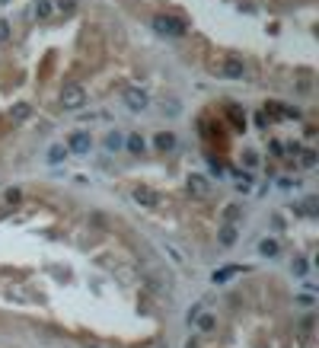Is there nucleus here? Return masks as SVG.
<instances>
[{
  "label": "nucleus",
  "mask_w": 319,
  "mask_h": 348,
  "mask_svg": "<svg viewBox=\"0 0 319 348\" xmlns=\"http://www.w3.org/2000/svg\"><path fill=\"white\" fill-rule=\"evenodd\" d=\"M188 192H192L195 198H205V195L211 192V186H208V179H205V176L192 173V176H188Z\"/></svg>",
  "instance_id": "0eeeda50"
},
{
  "label": "nucleus",
  "mask_w": 319,
  "mask_h": 348,
  "mask_svg": "<svg viewBox=\"0 0 319 348\" xmlns=\"http://www.w3.org/2000/svg\"><path fill=\"white\" fill-rule=\"evenodd\" d=\"M3 201H6V204H19V201H23V192H19L16 186L3 189Z\"/></svg>",
  "instance_id": "a211bd4d"
},
{
  "label": "nucleus",
  "mask_w": 319,
  "mask_h": 348,
  "mask_svg": "<svg viewBox=\"0 0 319 348\" xmlns=\"http://www.w3.org/2000/svg\"><path fill=\"white\" fill-rule=\"evenodd\" d=\"M32 10H35L38 19H48L51 13H54V0H35V3H32Z\"/></svg>",
  "instance_id": "f8f14e48"
},
{
  "label": "nucleus",
  "mask_w": 319,
  "mask_h": 348,
  "mask_svg": "<svg viewBox=\"0 0 319 348\" xmlns=\"http://www.w3.org/2000/svg\"><path fill=\"white\" fill-rule=\"evenodd\" d=\"M163 112L166 115H179L182 109H179V99H163Z\"/></svg>",
  "instance_id": "aec40b11"
},
{
  "label": "nucleus",
  "mask_w": 319,
  "mask_h": 348,
  "mask_svg": "<svg viewBox=\"0 0 319 348\" xmlns=\"http://www.w3.org/2000/svg\"><path fill=\"white\" fill-rule=\"evenodd\" d=\"M243 163H246V166H255V163H259V156H255L252 150H246V156H243Z\"/></svg>",
  "instance_id": "a878e982"
},
{
  "label": "nucleus",
  "mask_w": 319,
  "mask_h": 348,
  "mask_svg": "<svg viewBox=\"0 0 319 348\" xmlns=\"http://www.w3.org/2000/svg\"><path fill=\"white\" fill-rule=\"evenodd\" d=\"M236 189H240V192H249V189H252V176L240 173V176H236Z\"/></svg>",
  "instance_id": "6ab92c4d"
},
{
  "label": "nucleus",
  "mask_w": 319,
  "mask_h": 348,
  "mask_svg": "<svg viewBox=\"0 0 319 348\" xmlns=\"http://www.w3.org/2000/svg\"><path fill=\"white\" fill-rule=\"evenodd\" d=\"M150 26H153V32H160V36H166V39H182L188 32L185 23L176 19V16H169V13H157V16L150 19Z\"/></svg>",
  "instance_id": "f257e3e1"
},
{
  "label": "nucleus",
  "mask_w": 319,
  "mask_h": 348,
  "mask_svg": "<svg viewBox=\"0 0 319 348\" xmlns=\"http://www.w3.org/2000/svg\"><path fill=\"white\" fill-rule=\"evenodd\" d=\"M54 6H58L61 13H73L77 10V0H54Z\"/></svg>",
  "instance_id": "4be33fe9"
},
{
  "label": "nucleus",
  "mask_w": 319,
  "mask_h": 348,
  "mask_svg": "<svg viewBox=\"0 0 319 348\" xmlns=\"http://www.w3.org/2000/svg\"><path fill=\"white\" fill-rule=\"evenodd\" d=\"M153 147H157L160 154H169V150H176V134H173V131H160L157 138H153Z\"/></svg>",
  "instance_id": "1a4fd4ad"
},
{
  "label": "nucleus",
  "mask_w": 319,
  "mask_h": 348,
  "mask_svg": "<svg viewBox=\"0 0 319 348\" xmlns=\"http://www.w3.org/2000/svg\"><path fill=\"white\" fill-rule=\"evenodd\" d=\"M217 240H220V246H236V224H223L220 233H217Z\"/></svg>",
  "instance_id": "9b49d317"
},
{
  "label": "nucleus",
  "mask_w": 319,
  "mask_h": 348,
  "mask_svg": "<svg viewBox=\"0 0 319 348\" xmlns=\"http://www.w3.org/2000/svg\"><path fill=\"white\" fill-rule=\"evenodd\" d=\"M67 156H71V150H67V144H51L48 154H45V160L51 163V166H58V163H64Z\"/></svg>",
  "instance_id": "6e6552de"
},
{
  "label": "nucleus",
  "mask_w": 319,
  "mask_h": 348,
  "mask_svg": "<svg viewBox=\"0 0 319 348\" xmlns=\"http://www.w3.org/2000/svg\"><path fill=\"white\" fill-rule=\"evenodd\" d=\"M240 217H243V208H240V204H227V208H223V221H227V224H236Z\"/></svg>",
  "instance_id": "dca6fc26"
},
{
  "label": "nucleus",
  "mask_w": 319,
  "mask_h": 348,
  "mask_svg": "<svg viewBox=\"0 0 319 348\" xmlns=\"http://www.w3.org/2000/svg\"><path fill=\"white\" fill-rule=\"evenodd\" d=\"M6 39H10V23L0 19V42H6Z\"/></svg>",
  "instance_id": "393cba45"
},
{
  "label": "nucleus",
  "mask_w": 319,
  "mask_h": 348,
  "mask_svg": "<svg viewBox=\"0 0 319 348\" xmlns=\"http://www.w3.org/2000/svg\"><path fill=\"white\" fill-rule=\"evenodd\" d=\"M303 214H310V217L316 214V198H307V201H303Z\"/></svg>",
  "instance_id": "b1692460"
},
{
  "label": "nucleus",
  "mask_w": 319,
  "mask_h": 348,
  "mask_svg": "<svg viewBox=\"0 0 319 348\" xmlns=\"http://www.w3.org/2000/svg\"><path fill=\"white\" fill-rule=\"evenodd\" d=\"M125 147H128V154H131V156H144L147 141L141 138V134H128V138H125Z\"/></svg>",
  "instance_id": "9d476101"
},
{
  "label": "nucleus",
  "mask_w": 319,
  "mask_h": 348,
  "mask_svg": "<svg viewBox=\"0 0 319 348\" xmlns=\"http://www.w3.org/2000/svg\"><path fill=\"white\" fill-rule=\"evenodd\" d=\"M121 147H125V134H121V131H112V134L106 138V150H108V154H115V150H121Z\"/></svg>",
  "instance_id": "4468645a"
},
{
  "label": "nucleus",
  "mask_w": 319,
  "mask_h": 348,
  "mask_svg": "<svg viewBox=\"0 0 319 348\" xmlns=\"http://www.w3.org/2000/svg\"><path fill=\"white\" fill-rule=\"evenodd\" d=\"M278 249H281V246H278V240H271V236L259 243V252H262V256H278Z\"/></svg>",
  "instance_id": "f3484780"
},
{
  "label": "nucleus",
  "mask_w": 319,
  "mask_h": 348,
  "mask_svg": "<svg viewBox=\"0 0 319 348\" xmlns=\"http://www.w3.org/2000/svg\"><path fill=\"white\" fill-rule=\"evenodd\" d=\"M300 163H303V166H316V150H303V154H300Z\"/></svg>",
  "instance_id": "5701e85b"
},
{
  "label": "nucleus",
  "mask_w": 319,
  "mask_h": 348,
  "mask_svg": "<svg viewBox=\"0 0 319 348\" xmlns=\"http://www.w3.org/2000/svg\"><path fill=\"white\" fill-rule=\"evenodd\" d=\"M131 198L138 201L141 208H147V211H157L160 204H163V195L157 192V189H150V186H134Z\"/></svg>",
  "instance_id": "20e7f679"
},
{
  "label": "nucleus",
  "mask_w": 319,
  "mask_h": 348,
  "mask_svg": "<svg viewBox=\"0 0 319 348\" xmlns=\"http://www.w3.org/2000/svg\"><path fill=\"white\" fill-rule=\"evenodd\" d=\"M195 319H198L201 329H214V316H211V313H201V310H198V316H195Z\"/></svg>",
  "instance_id": "412c9836"
},
{
  "label": "nucleus",
  "mask_w": 319,
  "mask_h": 348,
  "mask_svg": "<svg viewBox=\"0 0 319 348\" xmlns=\"http://www.w3.org/2000/svg\"><path fill=\"white\" fill-rule=\"evenodd\" d=\"M61 106H64L67 112L83 109L86 106V90L80 83H64V90H61Z\"/></svg>",
  "instance_id": "f03ea898"
},
{
  "label": "nucleus",
  "mask_w": 319,
  "mask_h": 348,
  "mask_svg": "<svg viewBox=\"0 0 319 348\" xmlns=\"http://www.w3.org/2000/svg\"><path fill=\"white\" fill-rule=\"evenodd\" d=\"M240 265H233V269H220V271H214V275H211V281L214 284H227L230 281V278H233V275H240Z\"/></svg>",
  "instance_id": "ddd939ff"
},
{
  "label": "nucleus",
  "mask_w": 319,
  "mask_h": 348,
  "mask_svg": "<svg viewBox=\"0 0 319 348\" xmlns=\"http://www.w3.org/2000/svg\"><path fill=\"white\" fill-rule=\"evenodd\" d=\"M121 102H125L128 112H144V109H150V96H147V90H141V86H125Z\"/></svg>",
  "instance_id": "7ed1b4c3"
},
{
  "label": "nucleus",
  "mask_w": 319,
  "mask_h": 348,
  "mask_svg": "<svg viewBox=\"0 0 319 348\" xmlns=\"http://www.w3.org/2000/svg\"><path fill=\"white\" fill-rule=\"evenodd\" d=\"M90 147H93L90 131H73L71 138H67V150H71V154H90Z\"/></svg>",
  "instance_id": "423d86ee"
},
{
  "label": "nucleus",
  "mask_w": 319,
  "mask_h": 348,
  "mask_svg": "<svg viewBox=\"0 0 319 348\" xmlns=\"http://www.w3.org/2000/svg\"><path fill=\"white\" fill-rule=\"evenodd\" d=\"M220 74L227 80H243V77H246V64H243V58H233V54H230V58H223Z\"/></svg>",
  "instance_id": "39448f33"
},
{
  "label": "nucleus",
  "mask_w": 319,
  "mask_h": 348,
  "mask_svg": "<svg viewBox=\"0 0 319 348\" xmlns=\"http://www.w3.org/2000/svg\"><path fill=\"white\" fill-rule=\"evenodd\" d=\"M29 112H32V106H29V102H16V106L10 109L13 121H23V118H29Z\"/></svg>",
  "instance_id": "2eb2a0df"
}]
</instances>
